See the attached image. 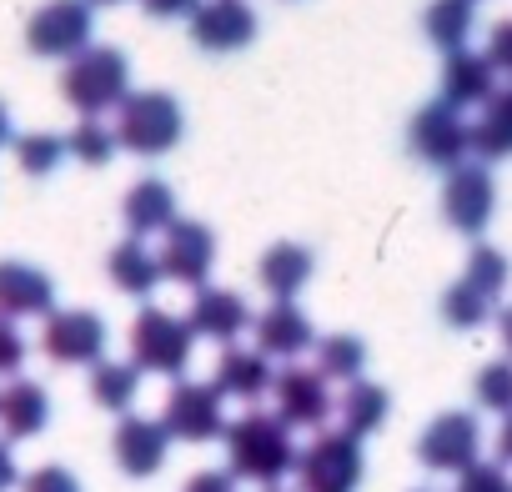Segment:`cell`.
Instances as JSON below:
<instances>
[{
  "instance_id": "cell-19",
  "label": "cell",
  "mask_w": 512,
  "mask_h": 492,
  "mask_svg": "<svg viewBox=\"0 0 512 492\" xmlns=\"http://www.w3.org/2000/svg\"><path fill=\"white\" fill-rule=\"evenodd\" d=\"M51 422V392L31 377H11L0 387V432L6 442H26V437H41Z\"/></svg>"
},
{
  "instance_id": "cell-41",
  "label": "cell",
  "mask_w": 512,
  "mask_h": 492,
  "mask_svg": "<svg viewBox=\"0 0 512 492\" xmlns=\"http://www.w3.org/2000/svg\"><path fill=\"white\" fill-rule=\"evenodd\" d=\"M21 482V467H16V452H11V442H0V492H11Z\"/></svg>"
},
{
  "instance_id": "cell-45",
  "label": "cell",
  "mask_w": 512,
  "mask_h": 492,
  "mask_svg": "<svg viewBox=\"0 0 512 492\" xmlns=\"http://www.w3.org/2000/svg\"><path fill=\"white\" fill-rule=\"evenodd\" d=\"M86 6H116V0H86Z\"/></svg>"
},
{
  "instance_id": "cell-1",
  "label": "cell",
  "mask_w": 512,
  "mask_h": 492,
  "mask_svg": "<svg viewBox=\"0 0 512 492\" xmlns=\"http://www.w3.org/2000/svg\"><path fill=\"white\" fill-rule=\"evenodd\" d=\"M221 442H226V477L256 482V487H277L297 467V452H302L292 442V427L277 412H246L226 422Z\"/></svg>"
},
{
  "instance_id": "cell-23",
  "label": "cell",
  "mask_w": 512,
  "mask_h": 492,
  "mask_svg": "<svg viewBox=\"0 0 512 492\" xmlns=\"http://www.w3.org/2000/svg\"><path fill=\"white\" fill-rule=\"evenodd\" d=\"M467 156H477L482 166L512 156V86H502L482 101L477 121L467 126Z\"/></svg>"
},
{
  "instance_id": "cell-7",
  "label": "cell",
  "mask_w": 512,
  "mask_h": 492,
  "mask_svg": "<svg viewBox=\"0 0 512 492\" xmlns=\"http://www.w3.org/2000/svg\"><path fill=\"white\" fill-rule=\"evenodd\" d=\"M161 427L171 442H216L226 432V397L211 382H176L161 412Z\"/></svg>"
},
{
  "instance_id": "cell-31",
  "label": "cell",
  "mask_w": 512,
  "mask_h": 492,
  "mask_svg": "<svg viewBox=\"0 0 512 492\" xmlns=\"http://www.w3.org/2000/svg\"><path fill=\"white\" fill-rule=\"evenodd\" d=\"M16 161L26 176H51L61 161H66V136H51V131H31V136H16Z\"/></svg>"
},
{
  "instance_id": "cell-14",
  "label": "cell",
  "mask_w": 512,
  "mask_h": 492,
  "mask_svg": "<svg viewBox=\"0 0 512 492\" xmlns=\"http://www.w3.org/2000/svg\"><path fill=\"white\" fill-rule=\"evenodd\" d=\"M191 41L201 51H241L256 41V11L246 6V0H196L191 11Z\"/></svg>"
},
{
  "instance_id": "cell-43",
  "label": "cell",
  "mask_w": 512,
  "mask_h": 492,
  "mask_svg": "<svg viewBox=\"0 0 512 492\" xmlns=\"http://www.w3.org/2000/svg\"><path fill=\"white\" fill-rule=\"evenodd\" d=\"M497 337H502V347H507V357H512V307L497 312Z\"/></svg>"
},
{
  "instance_id": "cell-44",
  "label": "cell",
  "mask_w": 512,
  "mask_h": 492,
  "mask_svg": "<svg viewBox=\"0 0 512 492\" xmlns=\"http://www.w3.org/2000/svg\"><path fill=\"white\" fill-rule=\"evenodd\" d=\"M11 141H16V131H11V111L0 106V146H11Z\"/></svg>"
},
{
  "instance_id": "cell-32",
  "label": "cell",
  "mask_w": 512,
  "mask_h": 492,
  "mask_svg": "<svg viewBox=\"0 0 512 492\" xmlns=\"http://www.w3.org/2000/svg\"><path fill=\"white\" fill-rule=\"evenodd\" d=\"M487 317H492V302H487L482 292H472L467 282H452V287L442 292V322H447V327L472 332V327H482Z\"/></svg>"
},
{
  "instance_id": "cell-25",
  "label": "cell",
  "mask_w": 512,
  "mask_h": 492,
  "mask_svg": "<svg viewBox=\"0 0 512 492\" xmlns=\"http://www.w3.org/2000/svg\"><path fill=\"white\" fill-rule=\"evenodd\" d=\"M387 412H392V392L382 387V382H367V377H357V382H347V392H342V402H337V417H342V432L347 437H372L382 422H387Z\"/></svg>"
},
{
  "instance_id": "cell-39",
  "label": "cell",
  "mask_w": 512,
  "mask_h": 492,
  "mask_svg": "<svg viewBox=\"0 0 512 492\" xmlns=\"http://www.w3.org/2000/svg\"><path fill=\"white\" fill-rule=\"evenodd\" d=\"M141 11L156 16V21H171V16H191L196 0H141Z\"/></svg>"
},
{
  "instance_id": "cell-42",
  "label": "cell",
  "mask_w": 512,
  "mask_h": 492,
  "mask_svg": "<svg viewBox=\"0 0 512 492\" xmlns=\"http://www.w3.org/2000/svg\"><path fill=\"white\" fill-rule=\"evenodd\" d=\"M497 462H502V467L512 462V412H507L502 427H497Z\"/></svg>"
},
{
  "instance_id": "cell-37",
  "label": "cell",
  "mask_w": 512,
  "mask_h": 492,
  "mask_svg": "<svg viewBox=\"0 0 512 492\" xmlns=\"http://www.w3.org/2000/svg\"><path fill=\"white\" fill-rule=\"evenodd\" d=\"M26 367V337L16 332L11 317H0V377H16Z\"/></svg>"
},
{
  "instance_id": "cell-4",
  "label": "cell",
  "mask_w": 512,
  "mask_h": 492,
  "mask_svg": "<svg viewBox=\"0 0 512 492\" xmlns=\"http://www.w3.org/2000/svg\"><path fill=\"white\" fill-rule=\"evenodd\" d=\"M191 352H196V337H191L186 317H176L166 307H146L131 322V367L136 372H156V377L181 382L191 367Z\"/></svg>"
},
{
  "instance_id": "cell-3",
  "label": "cell",
  "mask_w": 512,
  "mask_h": 492,
  "mask_svg": "<svg viewBox=\"0 0 512 492\" xmlns=\"http://www.w3.org/2000/svg\"><path fill=\"white\" fill-rule=\"evenodd\" d=\"M186 131L181 101L171 91H131L116 106V146L136 151V156H166Z\"/></svg>"
},
{
  "instance_id": "cell-12",
  "label": "cell",
  "mask_w": 512,
  "mask_h": 492,
  "mask_svg": "<svg viewBox=\"0 0 512 492\" xmlns=\"http://www.w3.org/2000/svg\"><path fill=\"white\" fill-rule=\"evenodd\" d=\"M272 412L287 422V427H327V417L337 412V397H332V387H327V377L317 372V367H282L277 377H272Z\"/></svg>"
},
{
  "instance_id": "cell-47",
  "label": "cell",
  "mask_w": 512,
  "mask_h": 492,
  "mask_svg": "<svg viewBox=\"0 0 512 492\" xmlns=\"http://www.w3.org/2000/svg\"><path fill=\"white\" fill-rule=\"evenodd\" d=\"M267 492H277V487H267Z\"/></svg>"
},
{
  "instance_id": "cell-15",
  "label": "cell",
  "mask_w": 512,
  "mask_h": 492,
  "mask_svg": "<svg viewBox=\"0 0 512 492\" xmlns=\"http://www.w3.org/2000/svg\"><path fill=\"white\" fill-rule=\"evenodd\" d=\"M166 452H171V437L156 417H121L116 422V437H111V457L126 477H156L166 467Z\"/></svg>"
},
{
  "instance_id": "cell-34",
  "label": "cell",
  "mask_w": 512,
  "mask_h": 492,
  "mask_svg": "<svg viewBox=\"0 0 512 492\" xmlns=\"http://www.w3.org/2000/svg\"><path fill=\"white\" fill-rule=\"evenodd\" d=\"M66 156H76V161H86V166H106V161L116 156V136H111V126H101V121H81V126L66 136Z\"/></svg>"
},
{
  "instance_id": "cell-27",
  "label": "cell",
  "mask_w": 512,
  "mask_h": 492,
  "mask_svg": "<svg viewBox=\"0 0 512 492\" xmlns=\"http://www.w3.org/2000/svg\"><path fill=\"white\" fill-rule=\"evenodd\" d=\"M472 21H477V0H432L422 11V31L437 51H467V36H472Z\"/></svg>"
},
{
  "instance_id": "cell-21",
  "label": "cell",
  "mask_w": 512,
  "mask_h": 492,
  "mask_svg": "<svg viewBox=\"0 0 512 492\" xmlns=\"http://www.w3.org/2000/svg\"><path fill=\"white\" fill-rule=\"evenodd\" d=\"M317 272V257L307 252L302 241H277L262 252V267H256V277H262V287L272 292V302H297V292L312 282Z\"/></svg>"
},
{
  "instance_id": "cell-18",
  "label": "cell",
  "mask_w": 512,
  "mask_h": 492,
  "mask_svg": "<svg viewBox=\"0 0 512 492\" xmlns=\"http://www.w3.org/2000/svg\"><path fill=\"white\" fill-rule=\"evenodd\" d=\"M56 282L31 262H0V317H51Z\"/></svg>"
},
{
  "instance_id": "cell-38",
  "label": "cell",
  "mask_w": 512,
  "mask_h": 492,
  "mask_svg": "<svg viewBox=\"0 0 512 492\" xmlns=\"http://www.w3.org/2000/svg\"><path fill=\"white\" fill-rule=\"evenodd\" d=\"M487 66L492 71H502V76H512V21H497L492 26V36H487Z\"/></svg>"
},
{
  "instance_id": "cell-5",
  "label": "cell",
  "mask_w": 512,
  "mask_h": 492,
  "mask_svg": "<svg viewBox=\"0 0 512 492\" xmlns=\"http://www.w3.org/2000/svg\"><path fill=\"white\" fill-rule=\"evenodd\" d=\"M292 472L302 492H357L367 477V457H362V442L337 427V432H317L312 447L297 452Z\"/></svg>"
},
{
  "instance_id": "cell-35",
  "label": "cell",
  "mask_w": 512,
  "mask_h": 492,
  "mask_svg": "<svg viewBox=\"0 0 512 492\" xmlns=\"http://www.w3.org/2000/svg\"><path fill=\"white\" fill-rule=\"evenodd\" d=\"M452 492H512V477L502 462H472L467 472H457Z\"/></svg>"
},
{
  "instance_id": "cell-24",
  "label": "cell",
  "mask_w": 512,
  "mask_h": 492,
  "mask_svg": "<svg viewBox=\"0 0 512 492\" xmlns=\"http://www.w3.org/2000/svg\"><path fill=\"white\" fill-rule=\"evenodd\" d=\"M492 91H497V71L487 66V56H477V51H452V56L442 61V101H447L452 111L482 106Z\"/></svg>"
},
{
  "instance_id": "cell-46",
  "label": "cell",
  "mask_w": 512,
  "mask_h": 492,
  "mask_svg": "<svg viewBox=\"0 0 512 492\" xmlns=\"http://www.w3.org/2000/svg\"><path fill=\"white\" fill-rule=\"evenodd\" d=\"M417 492H432V487H417Z\"/></svg>"
},
{
  "instance_id": "cell-36",
  "label": "cell",
  "mask_w": 512,
  "mask_h": 492,
  "mask_svg": "<svg viewBox=\"0 0 512 492\" xmlns=\"http://www.w3.org/2000/svg\"><path fill=\"white\" fill-rule=\"evenodd\" d=\"M21 492H81V482H76V472H66L61 462H46V467H36L31 477H21Z\"/></svg>"
},
{
  "instance_id": "cell-9",
  "label": "cell",
  "mask_w": 512,
  "mask_h": 492,
  "mask_svg": "<svg viewBox=\"0 0 512 492\" xmlns=\"http://www.w3.org/2000/svg\"><path fill=\"white\" fill-rule=\"evenodd\" d=\"M156 267H161V277H171V282L201 292L206 277H211V267H216V236H211V226H201V221H181V216H176V221L161 231Z\"/></svg>"
},
{
  "instance_id": "cell-29",
  "label": "cell",
  "mask_w": 512,
  "mask_h": 492,
  "mask_svg": "<svg viewBox=\"0 0 512 492\" xmlns=\"http://www.w3.org/2000/svg\"><path fill=\"white\" fill-rule=\"evenodd\" d=\"M367 367V342L352 337V332H332L317 342V372L327 382H357Z\"/></svg>"
},
{
  "instance_id": "cell-8",
  "label": "cell",
  "mask_w": 512,
  "mask_h": 492,
  "mask_svg": "<svg viewBox=\"0 0 512 492\" xmlns=\"http://www.w3.org/2000/svg\"><path fill=\"white\" fill-rule=\"evenodd\" d=\"M91 6L86 0H46L26 26V46L51 61H71L91 46Z\"/></svg>"
},
{
  "instance_id": "cell-28",
  "label": "cell",
  "mask_w": 512,
  "mask_h": 492,
  "mask_svg": "<svg viewBox=\"0 0 512 492\" xmlns=\"http://www.w3.org/2000/svg\"><path fill=\"white\" fill-rule=\"evenodd\" d=\"M136 392H141V372H136L131 362L101 357V362L91 367V402H96V407H106V412H131Z\"/></svg>"
},
{
  "instance_id": "cell-40",
  "label": "cell",
  "mask_w": 512,
  "mask_h": 492,
  "mask_svg": "<svg viewBox=\"0 0 512 492\" xmlns=\"http://www.w3.org/2000/svg\"><path fill=\"white\" fill-rule=\"evenodd\" d=\"M181 492H236V482L226 472H196V477H186Z\"/></svg>"
},
{
  "instance_id": "cell-20",
  "label": "cell",
  "mask_w": 512,
  "mask_h": 492,
  "mask_svg": "<svg viewBox=\"0 0 512 492\" xmlns=\"http://www.w3.org/2000/svg\"><path fill=\"white\" fill-rule=\"evenodd\" d=\"M272 362L256 352V347H226L221 357H216V377H211V387L221 392V397H236V402H256V397H267L272 392Z\"/></svg>"
},
{
  "instance_id": "cell-2",
  "label": "cell",
  "mask_w": 512,
  "mask_h": 492,
  "mask_svg": "<svg viewBox=\"0 0 512 492\" xmlns=\"http://www.w3.org/2000/svg\"><path fill=\"white\" fill-rule=\"evenodd\" d=\"M61 96L81 111V121H101V111H116L131 96L126 51H116V46H86L81 56H71V66L61 71Z\"/></svg>"
},
{
  "instance_id": "cell-22",
  "label": "cell",
  "mask_w": 512,
  "mask_h": 492,
  "mask_svg": "<svg viewBox=\"0 0 512 492\" xmlns=\"http://www.w3.org/2000/svg\"><path fill=\"white\" fill-rule=\"evenodd\" d=\"M121 216H126V231H131L136 241H146V236H161V231L176 221V191H171L161 176H141V181L126 191V201H121Z\"/></svg>"
},
{
  "instance_id": "cell-26",
  "label": "cell",
  "mask_w": 512,
  "mask_h": 492,
  "mask_svg": "<svg viewBox=\"0 0 512 492\" xmlns=\"http://www.w3.org/2000/svg\"><path fill=\"white\" fill-rule=\"evenodd\" d=\"M106 277H111L116 292H126V297H151L156 282H161V267H156V252H151L146 241L126 236L116 252L106 257Z\"/></svg>"
},
{
  "instance_id": "cell-11",
  "label": "cell",
  "mask_w": 512,
  "mask_h": 492,
  "mask_svg": "<svg viewBox=\"0 0 512 492\" xmlns=\"http://www.w3.org/2000/svg\"><path fill=\"white\" fill-rule=\"evenodd\" d=\"M482 452V427L472 412H437L417 437V462L432 472H467Z\"/></svg>"
},
{
  "instance_id": "cell-13",
  "label": "cell",
  "mask_w": 512,
  "mask_h": 492,
  "mask_svg": "<svg viewBox=\"0 0 512 492\" xmlns=\"http://www.w3.org/2000/svg\"><path fill=\"white\" fill-rule=\"evenodd\" d=\"M407 146H412L417 161H427L437 171L462 166L467 161V121H462V111H452L447 101L422 106L412 116V126H407Z\"/></svg>"
},
{
  "instance_id": "cell-16",
  "label": "cell",
  "mask_w": 512,
  "mask_h": 492,
  "mask_svg": "<svg viewBox=\"0 0 512 492\" xmlns=\"http://www.w3.org/2000/svg\"><path fill=\"white\" fill-rule=\"evenodd\" d=\"M251 332H256V352H262L267 362L272 357L292 362V357L317 347V327H312V317L297 302H272L262 317H251Z\"/></svg>"
},
{
  "instance_id": "cell-6",
  "label": "cell",
  "mask_w": 512,
  "mask_h": 492,
  "mask_svg": "<svg viewBox=\"0 0 512 492\" xmlns=\"http://www.w3.org/2000/svg\"><path fill=\"white\" fill-rule=\"evenodd\" d=\"M106 342H111V327L101 312L91 307H71V312H51L46 317V332H41V352L56 362V367H96L106 357Z\"/></svg>"
},
{
  "instance_id": "cell-17",
  "label": "cell",
  "mask_w": 512,
  "mask_h": 492,
  "mask_svg": "<svg viewBox=\"0 0 512 492\" xmlns=\"http://www.w3.org/2000/svg\"><path fill=\"white\" fill-rule=\"evenodd\" d=\"M186 327L191 337H206V342H236L246 327H251V307L241 292H226V287H201L191 297V312H186Z\"/></svg>"
},
{
  "instance_id": "cell-30",
  "label": "cell",
  "mask_w": 512,
  "mask_h": 492,
  "mask_svg": "<svg viewBox=\"0 0 512 492\" xmlns=\"http://www.w3.org/2000/svg\"><path fill=\"white\" fill-rule=\"evenodd\" d=\"M507 277H512L507 257L497 252V246H482V241H477V246H472V257H467V277H462V282H467L472 292H482L487 302H497L502 287H507Z\"/></svg>"
},
{
  "instance_id": "cell-10",
  "label": "cell",
  "mask_w": 512,
  "mask_h": 492,
  "mask_svg": "<svg viewBox=\"0 0 512 492\" xmlns=\"http://www.w3.org/2000/svg\"><path fill=\"white\" fill-rule=\"evenodd\" d=\"M497 211V186H492V171L482 161H462L447 171V186H442V216L452 231L462 236H482L487 221Z\"/></svg>"
},
{
  "instance_id": "cell-33",
  "label": "cell",
  "mask_w": 512,
  "mask_h": 492,
  "mask_svg": "<svg viewBox=\"0 0 512 492\" xmlns=\"http://www.w3.org/2000/svg\"><path fill=\"white\" fill-rule=\"evenodd\" d=\"M472 392H477V407H487V412H512V357H497V362H487L482 372H477V382H472Z\"/></svg>"
}]
</instances>
